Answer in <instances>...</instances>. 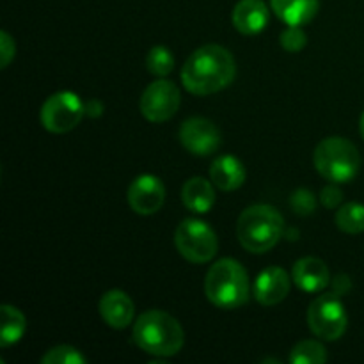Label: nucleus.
<instances>
[{
	"label": "nucleus",
	"instance_id": "412c9836",
	"mask_svg": "<svg viewBox=\"0 0 364 364\" xmlns=\"http://www.w3.org/2000/svg\"><path fill=\"white\" fill-rule=\"evenodd\" d=\"M327 361V352L322 343L313 340L301 341L290 352L291 364H322Z\"/></svg>",
	"mask_w": 364,
	"mask_h": 364
},
{
	"label": "nucleus",
	"instance_id": "2eb2a0df",
	"mask_svg": "<svg viewBox=\"0 0 364 364\" xmlns=\"http://www.w3.org/2000/svg\"><path fill=\"white\" fill-rule=\"evenodd\" d=\"M269 23V7L263 0H240L233 9V25L245 36L259 34Z\"/></svg>",
	"mask_w": 364,
	"mask_h": 364
},
{
	"label": "nucleus",
	"instance_id": "bb28decb",
	"mask_svg": "<svg viewBox=\"0 0 364 364\" xmlns=\"http://www.w3.org/2000/svg\"><path fill=\"white\" fill-rule=\"evenodd\" d=\"M0 48H2V52H0V55H2V68H7L14 57V41L6 31L0 32Z\"/></svg>",
	"mask_w": 364,
	"mask_h": 364
},
{
	"label": "nucleus",
	"instance_id": "6ab92c4d",
	"mask_svg": "<svg viewBox=\"0 0 364 364\" xmlns=\"http://www.w3.org/2000/svg\"><path fill=\"white\" fill-rule=\"evenodd\" d=\"M27 329L25 315L18 308L9 304L2 306V331H0V345L9 347L18 343Z\"/></svg>",
	"mask_w": 364,
	"mask_h": 364
},
{
	"label": "nucleus",
	"instance_id": "dca6fc26",
	"mask_svg": "<svg viewBox=\"0 0 364 364\" xmlns=\"http://www.w3.org/2000/svg\"><path fill=\"white\" fill-rule=\"evenodd\" d=\"M210 180L220 191L231 192L237 191L245 181V167L237 156L223 155L213 160L210 167Z\"/></svg>",
	"mask_w": 364,
	"mask_h": 364
},
{
	"label": "nucleus",
	"instance_id": "423d86ee",
	"mask_svg": "<svg viewBox=\"0 0 364 364\" xmlns=\"http://www.w3.org/2000/svg\"><path fill=\"white\" fill-rule=\"evenodd\" d=\"M308 326L320 340H340L348 326L347 311L340 297L336 294H323L316 297L308 309Z\"/></svg>",
	"mask_w": 364,
	"mask_h": 364
},
{
	"label": "nucleus",
	"instance_id": "39448f33",
	"mask_svg": "<svg viewBox=\"0 0 364 364\" xmlns=\"http://www.w3.org/2000/svg\"><path fill=\"white\" fill-rule=\"evenodd\" d=\"M313 162L316 171L331 183H347L359 173L361 155L348 139L329 137L316 146Z\"/></svg>",
	"mask_w": 364,
	"mask_h": 364
},
{
	"label": "nucleus",
	"instance_id": "ddd939ff",
	"mask_svg": "<svg viewBox=\"0 0 364 364\" xmlns=\"http://www.w3.org/2000/svg\"><path fill=\"white\" fill-rule=\"evenodd\" d=\"M98 311L103 322L112 329H124L132 323L135 308L132 299L121 290H109L100 299Z\"/></svg>",
	"mask_w": 364,
	"mask_h": 364
},
{
	"label": "nucleus",
	"instance_id": "b1692460",
	"mask_svg": "<svg viewBox=\"0 0 364 364\" xmlns=\"http://www.w3.org/2000/svg\"><path fill=\"white\" fill-rule=\"evenodd\" d=\"M290 206L297 215H311L316 210V198L308 188H297L290 196Z\"/></svg>",
	"mask_w": 364,
	"mask_h": 364
},
{
	"label": "nucleus",
	"instance_id": "c756f323",
	"mask_svg": "<svg viewBox=\"0 0 364 364\" xmlns=\"http://www.w3.org/2000/svg\"><path fill=\"white\" fill-rule=\"evenodd\" d=\"M359 132H361V137L364 139V112L361 116V121H359Z\"/></svg>",
	"mask_w": 364,
	"mask_h": 364
},
{
	"label": "nucleus",
	"instance_id": "5701e85b",
	"mask_svg": "<svg viewBox=\"0 0 364 364\" xmlns=\"http://www.w3.org/2000/svg\"><path fill=\"white\" fill-rule=\"evenodd\" d=\"M87 359L77 348L70 345H59L46 352L41 358V364H85Z\"/></svg>",
	"mask_w": 364,
	"mask_h": 364
},
{
	"label": "nucleus",
	"instance_id": "7ed1b4c3",
	"mask_svg": "<svg viewBox=\"0 0 364 364\" xmlns=\"http://www.w3.org/2000/svg\"><path fill=\"white\" fill-rule=\"evenodd\" d=\"M208 301L220 309H238L249 301V276L237 259L224 258L210 267L205 279Z\"/></svg>",
	"mask_w": 364,
	"mask_h": 364
},
{
	"label": "nucleus",
	"instance_id": "f257e3e1",
	"mask_svg": "<svg viewBox=\"0 0 364 364\" xmlns=\"http://www.w3.org/2000/svg\"><path fill=\"white\" fill-rule=\"evenodd\" d=\"M237 64L233 55L220 45H205L192 52L181 68V82L192 95L208 96L235 80Z\"/></svg>",
	"mask_w": 364,
	"mask_h": 364
},
{
	"label": "nucleus",
	"instance_id": "f8f14e48",
	"mask_svg": "<svg viewBox=\"0 0 364 364\" xmlns=\"http://www.w3.org/2000/svg\"><path fill=\"white\" fill-rule=\"evenodd\" d=\"M290 294V277L281 267L262 270L255 283V297L262 306H276Z\"/></svg>",
	"mask_w": 364,
	"mask_h": 364
},
{
	"label": "nucleus",
	"instance_id": "f3484780",
	"mask_svg": "<svg viewBox=\"0 0 364 364\" xmlns=\"http://www.w3.org/2000/svg\"><path fill=\"white\" fill-rule=\"evenodd\" d=\"M270 6L281 21L302 27L316 16L320 0H270Z\"/></svg>",
	"mask_w": 364,
	"mask_h": 364
},
{
	"label": "nucleus",
	"instance_id": "9d476101",
	"mask_svg": "<svg viewBox=\"0 0 364 364\" xmlns=\"http://www.w3.org/2000/svg\"><path fill=\"white\" fill-rule=\"evenodd\" d=\"M220 132L205 117H188L180 127V142L187 151L198 156H208L220 146Z\"/></svg>",
	"mask_w": 364,
	"mask_h": 364
},
{
	"label": "nucleus",
	"instance_id": "1a4fd4ad",
	"mask_svg": "<svg viewBox=\"0 0 364 364\" xmlns=\"http://www.w3.org/2000/svg\"><path fill=\"white\" fill-rule=\"evenodd\" d=\"M181 103L180 89L171 80H155L141 96V112L151 123H164L178 112Z\"/></svg>",
	"mask_w": 364,
	"mask_h": 364
},
{
	"label": "nucleus",
	"instance_id": "393cba45",
	"mask_svg": "<svg viewBox=\"0 0 364 364\" xmlns=\"http://www.w3.org/2000/svg\"><path fill=\"white\" fill-rule=\"evenodd\" d=\"M308 43V38H306V32L302 31L301 27H295V25H288L287 31L281 32V46H283L287 52L297 53L301 52L302 48Z\"/></svg>",
	"mask_w": 364,
	"mask_h": 364
},
{
	"label": "nucleus",
	"instance_id": "6e6552de",
	"mask_svg": "<svg viewBox=\"0 0 364 364\" xmlns=\"http://www.w3.org/2000/svg\"><path fill=\"white\" fill-rule=\"evenodd\" d=\"M84 114L85 105L75 92L59 91L43 103L39 119L52 134H66L80 123Z\"/></svg>",
	"mask_w": 364,
	"mask_h": 364
},
{
	"label": "nucleus",
	"instance_id": "9b49d317",
	"mask_svg": "<svg viewBox=\"0 0 364 364\" xmlns=\"http://www.w3.org/2000/svg\"><path fill=\"white\" fill-rule=\"evenodd\" d=\"M130 208L139 215H153L166 201V187L160 178L153 174H141L130 183L127 192Z\"/></svg>",
	"mask_w": 364,
	"mask_h": 364
},
{
	"label": "nucleus",
	"instance_id": "4468645a",
	"mask_svg": "<svg viewBox=\"0 0 364 364\" xmlns=\"http://www.w3.org/2000/svg\"><path fill=\"white\" fill-rule=\"evenodd\" d=\"M291 277H294L295 284L306 294L322 291L331 283V274L327 265L320 258H313V256L299 259L294 265Z\"/></svg>",
	"mask_w": 364,
	"mask_h": 364
},
{
	"label": "nucleus",
	"instance_id": "f03ea898",
	"mask_svg": "<svg viewBox=\"0 0 364 364\" xmlns=\"http://www.w3.org/2000/svg\"><path fill=\"white\" fill-rule=\"evenodd\" d=\"M134 341L146 354L171 358L183 347L185 333L176 318L159 309H151L142 313L135 322Z\"/></svg>",
	"mask_w": 364,
	"mask_h": 364
},
{
	"label": "nucleus",
	"instance_id": "4be33fe9",
	"mask_svg": "<svg viewBox=\"0 0 364 364\" xmlns=\"http://www.w3.org/2000/svg\"><path fill=\"white\" fill-rule=\"evenodd\" d=\"M146 66H148L149 73H153L155 77H166L173 71L174 57L166 46H153L146 57Z\"/></svg>",
	"mask_w": 364,
	"mask_h": 364
},
{
	"label": "nucleus",
	"instance_id": "20e7f679",
	"mask_svg": "<svg viewBox=\"0 0 364 364\" xmlns=\"http://www.w3.org/2000/svg\"><path fill=\"white\" fill-rule=\"evenodd\" d=\"M283 230V217L274 206L252 205L238 217L237 237L245 251L263 255L281 240Z\"/></svg>",
	"mask_w": 364,
	"mask_h": 364
},
{
	"label": "nucleus",
	"instance_id": "aec40b11",
	"mask_svg": "<svg viewBox=\"0 0 364 364\" xmlns=\"http://www.w3.org/2000/svg\"><path fill=\"white\" fill-rule=\"evenodd\" d=\"M336 226L347 235H359L364 231V205L347 203L336 212Z\"/></svg>",
	"mask_w": 364,
	"mask_h": 364
},
{
	"label": "nucleus",
	"instance_id": "a878e982",
	"mask_svg": "<svg viewBox=\"0 0 364 364\" xmlns=\"http://www.w3.org/2000/svg\"><path fill=\"white\" fill-rule=\"evenodd\" d=\"M320 201L326 208H338L340 203L343 201V192L336 187V185H327L320 192Z\"/></svg>",
	"mask_w": 364,
	"mask_h": 364
},
{
	"label": "nucleus",
	"instance_id": "cd10ccee",
	"mask_svg": "<svg viewBox=\"0 0 364 364\" xmlns=\"http://www.w3.org/2000/svg\"><path fill=\"white\" fill-rule=\"evenodd\" d=\"M352 283H350V277L347 274H338L333 281V294H336L338 297L341 295H347L350 291Z\"/></svg>",
	"mask_w": 364,
	"mask_h": 364
},
{
	"label": "nucleus",
	"instance_id": "c85d7f7f",
	"mask_svg": "<svg viewBox=\"0 0 364 364\" xmlns=\"http://www.w3.org/2000/svg\"><path fill=\"white\" fill-rule=\"evenodd\" d=\"M85 114H89V116L96 117L102 114V103L98 102H89L85 103Z\"/></svg>",
	"mask_w": 364,
	"mask_h": 364
},
{
	"label": "nucleus",
	"instance_id": "a211bd4d",
	"mask_svg": "<svg viewBox=\"0 0 364 364\" xmlns=\"http://www.w3.org/2000/svg\"><path fill=\"white\" fill-rule=\"evenodd\" d=\"M181 201L191 212L206 213L215 203L212 183L205 178H191L181 188Z\"/></svg>",
	"mask_w": 364,
	"mask_h": 364
},
{
	"label": "nucleus",
	"instance_id": "0eeeda50",
	"mask_svg": "<svg viewBox=\"0 0 364 364\" xmlns=\"http://www.w3.org/2000/svg\"><path fill=\"white\" fill-rule=\"evenodd\" d=\"M178 252L191 263H208L217 255V235L206 223L198 219L181 220L174 233Z\"/></svg>",
	"mask_w": 364,
	"mask_h": 364
}]
</instances>
